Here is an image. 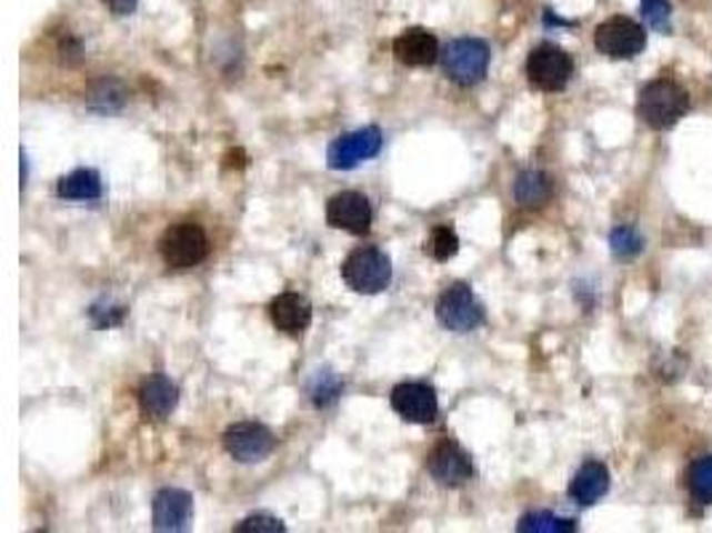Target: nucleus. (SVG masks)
Segmentation results:
<instances>
[{"mask_svg":"<svg viewBox=\"0 0 712 533\" xmlns=\"http://www.w3.org/2000/svg\"><path fill=\"white\" fill-rule=\"evenodd\" d=\"M342 280L355 293H365V296L382 293L392 283L390 257L374 245H361L350 251V257L342 262Z\"/></svg>","mask_w":712,"mask_h":533,"instance_id":"f03ea898","label":"nucleus"},{"mask_svg":"<svg viewBox=\"0 0 712 533\" xmlns=\"http://www.w3.org/2000/svg\"><path fill=\"white\" fill-rule=\"evenodd\" d=\"M325 222L334 230L350 232V235H365L374 222V211H371L369 198L363 192L344 190L337 192L325 205Z\"/></svg>","mask_w":712,"mask_h":533,"instance_id":"9d476101","label":"nucleus"},{"mask_svg":"<svg viewBox=\"0 0 712 533\" xmlns=\"http://www.w3.org/2000/svg\"><path fill=\"white\" fill-rule=\"evenodd\" d=\"M126 318V306H91V320L99 325V329H112V325H121Z\"/></svg>","mask_w":712,"mask_h":533,"instance_id":"cd10ccee","label":"nucleus"},{"mask_svg":"<svg viewBox=\"0 0 712 533\" xmlns=\"http://www.w3.org/2000/svg\"><path fill=\"white\" fill-rule=\"evenodd\" d=\"M308 395L312 400V405H318V409H329V405H334L339 395H342V382H339L334 371H315V376L310 379Z\"/></svg>","mask_w":712,"mask_h":533,"instance_id":"5701e85b","label":"nucleus"},{"mask_svg":"<svg viewBox=\"0 0 712 533\" xmlns=\"http://www.w3.org/2000/svg\"><path fill=\"white\" fill-rule=\"evenodd\" d=\"M384 137L377 125H365V129L342 133L337 137L334 142L329 147V169L334 171H352L358 165L365 163V160L377 158L379 150H382Z\"/></svg>","mask_w":712,"mask_h":533,"instance_id":"6e6552de","label":"nucleus"},{"mask_svg":"<svg viewBox=\"0 0 712 533\" xmlns=\"http://www.w3.org/2000/svg\"><path fill=\"white\" fill-rule=\"evenodd\" d=\"M525 76H529V83L539 91H563L565 86H569L571 76H574V59H571V53L563 51L561 46L539 43L536 49L529 53Z\"/></svg>","mask_w":712,"mask_h":533,"instance_id":"39448f33","label":"nucleus"},{"mask_svg":"<svg viewBox=\"0 0 712 533\" xmlns=\"http://www.w3.org/2000/svg\"><path fill=\"white\" fill-rule=\"evenodd\" d=\"M428 472L443 489H459L472 477L470 453L454 440H441L428 456Z\"/></svg>","mask_w":712,"mask_h":533,"instance_id":"9b49d317","label":"nucleus"},{"mask_svg":"<svg viewBox=\"0 0 712 533\" xmlns=\"http://www.w3.org/2000/svg\"><path fill=\"white\" fill-rule=\"evenodd\" d=\"M552 198V179L539 169H525L515 179V200L523 209H542Z\"/></svg>","mask_w":712,"mask_h":533,"instance_id":"a211bd4d","label":"nucleus"},{"mask_svg":"<svg viewBox=\"0 0 712 533\" xmlns=\"http://www.w3.org/2000/svg\"><path fill=\"white\" fill-rule=\"evenodd\" d=\"M435 318L445 331L470 333L481 329L485 320V310L468 283H454L441 293V299H438Z\"/></svg>","mask_w":712,"mask_h":533,"instance_id":"423d86ee","label":"nucleus"},{"mask_svg":"<svg viewBox=\"0 0 712 533\" xmlns=\"http://www.w3.org/2000/svg\"><path fill=\"white\" fill-rule=\"evenodd\" d=\"M390 405L411 424H432L438 419V395L428 382H403L392 390Z\"/></svg>","mask_w":712,"mask_h":533,"instance_id":"f8f14e48","label":"nucleus"},{"mask_svg":"<svg viewBox=\"0 0 712 533\" xmlns=\"http://www.w3.org/2000/svg\"><path fill=\"white\" fill-rule=\"evenodd\" d=\"M595 49L609 59H635L645 49V30L630 17H611L595 27Z\"/></svg>","mask_w":712,"mask_h":533,"instance_id":"0eeeda50","label":"nucleus"},{"mask_svg":"<svg viewBox=\"0 0 712 533\" xmlns=\"http://www.w3.org/2000/svg\"><path fill=\"white\" fill-rule=\"evenodd\" d=\"M104 3L110 6L112 13H118V17H126V13H134L139 0H104Z\"/></svg>","mask_w":712,"mask_h":533,"instance_id":"c85d7f7f","label":"nucleus"},{"mask_svg":"<svg viewBox=\"0 0 712 533\" xmlns=\"http://www.w3.org/2000/svg\"><path fill=\"white\" fill-rule=\"evenodd\" d=\"M691 499L696 504H712V456H699L685 475Z\"/></svg>","mask_w":712,"mask_h":533,"instance_id":"412c9836","label":"nucleus"},{"mask_svg":"<svg viewBox=\"0 0 712 533\" xmlns=\"http://www.w3.org/2000/svg\"><path fill=\"white\" fill-rule=\"evenodd\" d=\"M518 531L521 533H574L576 523L569 517H558L552 512H529L518 520Z\"/></svg>","mask_w":712,"mask_h":533,"instance_id":"4be33fe9","label":"nucleus"},{"mask_svg":"<svg viewBox=\"0 0 712 533\" xmlns=\"http://www.w3.org/2000/svg\"><path fill=\"white\" fill-rule=\"evenodd\" d=\"M443 70L445 76L454 80L457 86H475L481 83L489 72L491 51L481 38H457L445 46L443 53Z\"/></svg>","mask_w":712,"mask_h":533,"instance_id":"7ed1b4c3","label":"nucleus"},{"mask_svg":"<svg viewBox=\"0 0 712 533\" xmlns=\"http://www.w3.org/2000/svg\"><path fill=\"white\" fill-rule=\"evenodd\" d=\"M270 320L275 323L278 331L289 333V336H299V333L310 329L312 304L302 293L285 291L270 302Z\"/></svg>","mask_w":712,"mask_h":533,"instance_id":"dca6fc26","label":"nucleus"},{"mask_svg":"<svg viewBox=\"0 0 712 533\" xmlns=\"http://www.w3.org/2000/svg\"><path fill=\"white\" fill-rule=\"evenodd\" d=\"M609 245H611V253H614V259H619V262H632L635 257H641L645 243L635 227L622 224L611 232Z\"/></svg>","mask_w":712,"mask_h":533,"instance_id":"b1692460","label":"nucleus"},{"mask_svg":"<svg viewBox=\"0 0 712 533\" xmlns=\"http://www.w3.org/2000/svg\"><path fill=\"white\" fill-rule=\"evenodd\" d=\"M641 13L651 30L656 32L672 30V6L668 0H641Z\"/></svg>","mask_w":712,"mask_h":533,"instance_id":"a878e982","label":"nucleus"},{"mask_svg":"<svg viewBox=\"0 0 712 533\" xmlns=\"http://www.w3.org/2000/svg\"><path fill=\"white\" fill-rule=\"evenodd\" d=\"M224 451L241 464H259L275 451V435L270 426L259 422H238L230 424L222 435Z\"/></svg>","mask_w":712,"mask_h":533,"instance_id":"1a4fd4ad","label":"nucleus"},{"mask_svg":"<svg viewBox=\"0 0 712 533\" xmlns=\"http://www.w3.org/2000/svg\"><path fill=\"white\" fill-rule=\"evenodd\" d=\"M689 91L670 78L651 80V83H645L641 93H638V118L654 131H668L672 125L681 123V118L689 112Z\"/></svg>","mask_w":712,"mask_h":533,"instance_id":"f257e3e1","label":"nucleus"},{"mask_svg":"<svg viewBox=\"0 0 712 533\" xmlns=\"http://www.w3.org/2000/svg\"><path fill=\"white\" fill-rule=\"evenodd\" d=\"M57 195L64 200H99L102 198V177L94 169H76L59 179Z\"/></svg>","mask_w":712,"mask_h":533,"instance_id":"6ab92c4d","label":"nucleus"},{"mask_svg":"<svg viewBox=\"0 0 712 533\" xmlns=\"http://www.w3.org/2000/svg\"><path fill=\"white\" fill-rule=\"evenodd\" d=\"M192 520V493L184 489H161L152 499V525L156 531H188Z\"/></svg>","mask_w":712,"mask_h":533,"instance_id":"ddd939ff","label":"nucleus"},{"mask_svg":"<svg viewBox=\"0 0 712 533\" xmlns=\"http://www.w3.org/2000/svg\"><path fill=\"white\" fill-rule=\"evenodd\" d=\"M126 89L121 80L102 78L91 86L89 91V107L97 112H118L126 104Z\"/></svg>","mask_w":712,"mask_h":533,"instance_id":"aec40b11","label":"nucleus"},{"mask_svg":"<svg viewBox=\"0 0 712 533\" xmlns=\"http://www.w3.org/2000/svg\"><path fill=\"white\" fill-rule=\"evenodd\" d=\"M424 251H428L435 262H449V259H454L459 253V235L449 224L435 227V230L430 232V240L424 243Z\"/></svg>","mask_w":712,"mask_h":533,"instance_id":"393cba45","label":"nucleus"},{"mask_svg":"<svg viewBox=\"0 0 712 533\" xmlns=\"http://www.w3.org/2000/svg\"><path fill=\"white\" fill-rule=\"evenodd\" d=\"M179 403V386L171 382L163 373H152L139 386V409H142V416L150 419V422H163L174 413Z\"/></svg>","mask_w":712,"mask_h":533,"instance_id":"2eb2a0df","label":"nucleus"},{"mask_svg":"<svg viewBox=\"0 0 712 533\" xmlns=\"http://www.w3.org/2000/svg\"><path fill=\"white\" fill-rule=\"evenodd\" d=\"M235 531L238 533H251V531H270V533H275V531H285V525H283V520H278V517H272V515H249L245 520H241V523L235 525Z\"/></svg>","mask_w":712,"mask_h":533,"instance_id":"bb28decb","label":"nucleus"},{"mask_svg":"<svg viewBox=\"0 0 712 533\" xmlns=\"http://www.w3.org/2000/svg\"><path fill=\"white\" fill-rule=\"evenodd\" d=\"M158 251H161V259L171 270H192L209 257V235H205L201 224L179 222L163 232Z\"/></svg>","mask_w":712,"mask_h":533,"instance_id":"20e7f679","label":"nucleus"},{"mask_svg":"<svg viewBox=\"0 0 712 533\" xmlns=\"http://www.w3.org/2000/svg\"><path fill=\"white\" fill-rule=\"evenodd\" d=\"M609 489H611L609 466L592 459V462H584L576 470V475L569 485V496L574 499L576 504L592 506L595 502H601L605 493H609Z\"/></svg>","mask_w":712,"mask_h":533,"instance_id":"f3484780","label":"nucleus"},{"mask_svg":"<svg viewBox=\"0 0 712 533\" xmlns=\"http://www.w3.org/2000/svg\"><path fill=\"white\" fill-rule=\"evenodd\" d=\"M392 53L405 67H430L441 59V43L424 27H409L392 40Z\"/></svg>","mask_w":712,"mask_h":533,"instance_id":"4468645a","label":"nucleus"}]
</instances>
